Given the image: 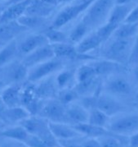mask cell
I'll use <instances>...</instances> for the list:
<instances>
[{"instance_id": "obj_1", "label": "cell", "mask_w": 138, "mask_h": 147, "mask_svg": "<svg viewBox=\"0 0 138 147\" xmlns=\"http://www.w3.org/2000/svg\"><path fill=\"white\" fill-rule=\"evenodd\" d=\"M83 105L87 109L97 108L110 118L122 113L126 109L125 106L119 100L115 99V96L105 92L104 94L99 93L97 94L86 96V98L83 100Z\"/></svg>"}, {"instance_id": "obj_2", "label": "cell", "mask_w": 138, "mask_h": 147, "mask_svg": "<svg viewBox=\"0 0 138 147\" xmlns=\"http://www.w3.org/2000/svg\"><path fill=\"white\" fill-rule=\"evenodd\" d=\"M115 4V0H95L87 9L82 21L91 30H96L107 22Z\"/></svg>"}, {"instance_id": "obj_3", "label": "cell", "mask_w": 138, "mask_h": 147, "mask_svg": "<svg viewBox=\"0 0 138 147\" xmlns=\"http://www.w3.org/2000/svg\"><path fill=\"white\" fill-rule=\"evenodd\" d=\"M133 40L110 38L107 45L104 48L101 57L123 65H127L132 53Z\"/></svg>"}, {"instance_id": "obj_4", "label": "cell", "mask_w": 138, "mask_h": 147, "mask_svg": "<svg viewBox=\"0 0 138 147\" xmlns=\"http://www.w3.org/2000/svg\"><path fill=\"white\" fill-rule=\"evenodd\" d=\"M48 123L49 121L40 116L30 115L21 121L20 124L29 134L39 137L49 147L59 146L57 140L54 137L50 131Z\"/></svg>"}, {"instance_id": "obj_5", "label": "cell", "mask_w": 138, "mask_h": 147, "mask_svg": "<svg viewBox=\"0 0 138 147\" xmlns=\"http://www.w3.org/2000/svg\"><path fill=\"white\" fill-rule=\"evenodd\" d=\"M108 129L119 136H131L138 131V113H119L109 120Z\"/></svg>"}, {"instance_id": "obj_6", "label": "cell", "mask_w": 138, "mask_h": 147, "mask_svg": "<svg viewBox=\"0 0 138 147\" xmlns=\"http://www.w3.org/2000/svg\"><path fill=\"white\" fill-rule=\"evenodd\" d=\"M94 1L95 0H79L71 5L65 7L55 18L52 27L60 29L65 25H67L78 18L82 12L86 11Z\"/></svg>"}, {"instance_id": "obj_7", "label": "cell", "mask_w": 138, "mask_h": 147, "mask_svg": "<svg viewBox=\"0 0 138 147\" xmlns=\"http://www.w3.org/2000/svg\"><path fill=\"white\" fill-rule=\"evenodd\" d=\"M103 88L105 93L113 96H129L133 92L132 84L123 73L115 74L107 77Z\"/></svg>"}, {"instance_id": "obj_8", "label": "cell", "mask_w": 138, "mask_h": 147, "mask_svg": "<svg viewBox=\"0 0 138 147\" xmlns=\"http://www.w3.org/2000/svg\"><path fill=\"white\" fill-rule=\"evenodd\" d=\"M38 115L49 122L69 123L66 116V106L62 105L58 100L52 99L47 101L44 105L42 106Z\"/></svg>"}, {"instance_id": "obj_9", "label": "cell", "mask_w": 138, "mask_h": 147, "mask_svg": "<svg viewBox=\"0 0 138 147\" xmlns=\"http://www.w3.org/2000/svg\"><path fill=\"white\" fill-rule=\"evenodd\" d=\"M62 60L57 58L47 60L44 63L33 67V69L29 71L27 79L31 82H39L52 73L59 71L62 67Z\"/></svg>"}, {"instance_id": "obj_10", "label": "cell", "mask_w": 138, "mask_h": 147, "mask_svg": "<svg viewBox=\"0 0 138 147\" xmlns=\"http://www.w3.org/2000/svg\"><path fill=\"white\" fill-rule=\"evenodd\" d=\"M53 58H55V56H54L52 45L47 44L45 45H43L36 49L29 54L25 55L22 63L29 68V67H33L42 63H44Z\"/></svg>"}, {"instance_id": "obj_11", "label": "cell", "mask_w": 138, "mask_h": 147, "mask_svg": "<svg viewBox=\"0 0 138 147\" xmlns=\"http://www.w3.org/2000/svg\"><path fill=\"white\" fill-rule=\"evenodd\" d=\"M91 64L93 66L97 75L99 77H108L115 74L123 73L127 69L125 65L104 59L97 60Z\"/></svg>"}, {"instance_id": "obj_12", "label": "cell", "mask_w": 138, "mask_h": 147, "mask_svg": "<svg viewBox=\"0 0 138 147\" xmlns=\"http://www.w3.org/2000/svg\"><path fill=\"white\" fill-rule=\"evenodd\" d=\"M52 49L55 58L62 59H92L93 57L88 54H80L77 52L76 48L67 42L52 44Z\"/></svg>"}, {"instance_id": "obj_13", "label": "cell", "mask_w": 138, "mask_h": 147, "mask_svg": "<svg viewBox=\"0 0 138 147\" xmlns=\"http://www.w3.org/2000/svg\"><path fill=\"white\" fill-rule=\"evenodd\" d=\"M31 1L32 0H25L17 3L7 6L6 8L3 9L2 13L0 19V25L12 22H17L21 16L25 14L26 9L29 5V3H31Z\"/></svg>"}, {"instance_id": "obj_14", "label": "cell", "mask_w": 138, "mask_h": 147, "mask_svg": "<svg viewBox=\"0 0 138 147\" xmlns=\"http://www.w3.org/2000/svg\"><path fill=\"white\" fill-rule=\"evenodd\" d=\"M34 87L35 86H29L24 90H21V105L27 109L30 115L39 114L42 108L40 105V99L35 94Z\"/></svg>"}, {"instance_id": "obj_15", "label": "cell", "mask_w": 138, "mask_h": 147, "mask_svg": "<svg viewBox=\"0 0 138 147\" xmlns=\"http://www.w3.org/2000/svg\"><path fill=\"white\" fill-rule=\"evenodd\" d=\"M50 131L57 140H70L80 136L81 134L74 128L73 126H69L65 123H55L49 122Z\"/></svg>"}, {"instance_id": "obj_16", "label": "cell", "mask_w": 138, "mask_h": 147, "mask_svg": "<svg viewBox=\"0 0 138 147\" xmlns=\"http://www.w3.org/2000/svg\"><path fill=\"white\" fill-rule=\"evenodd\" d=\"M48 44V40L44 34H35L27 36L18 45V51L27 55L36 49Z\"/></svg>"}, {"instance_id": "obj_17", "label": "cell", "mask_w": 138, "mask_h": 147, "mask_svg": "<svg viewBox=\"0 0 138 147\" xmlns=\"http://www.w3.org/2000/svg\"><path fill=\"white\" fill-rule=\"evenodd\" d=\"M21 88L17 84L12 85L7 87L1 94V100L6 108H13L21 106Z\"/></svg>"}, {"instance_id": "obj_18", "label": "cell", "mask_w": 138, "mask_h": 147, "mask_svg": "<svg viewBox=\"0 0 138 147\" xmlns=\"http://www.w3.org/2000/svg\"><path fill=\"white\" fill-rule=\"evenodd\" d=\"M89 110L83 105L70 104L66 107V116L69 123L74 124L87 123Z\"/></svg>"}, {"instance_id": "obj_19", "label": "cell", "mask_w": 138, "mask_h": 147, "mask_svg": "<svg viewBox=\"0 0 138 147\" xmlns=\"http://www.w3.org/2000/svg\"><path fill=\"white\" fill-rule=\"evenodd\" d=\"M103 41L97 35L96 30L87 35L81 41L75 46L77 52L80 54H87L89 52L99 48L103 45Z\"/></svg>"}, {"instance_id": "obj_20", "label": "cell", "mask_w": 138, "mask_h": 147, "mask_svg": "<svg viewBox=\"0 0 138 147\" xmlns=\"http://www.w3.org/2000/svg\"><path fill=\"white\" fill-rule=\"evenodd\" d=\"M74 128L77 130L81 135L86 136L88 138H96L98 139L100 137H102L104 136L112 134L109 131L108 128L103 127H98L96 125L88 123H83L74 124Z\"/></svg>"}, {"instance_id": "obj_21", "label": "cell", "mask_w": 138, "mask_h": 147, "mask_svg": "<svg viewBox=\"0 0 138 147\" xmlns=\"http://www.w3.org/2000/svg\"><path fill=\"white\" fill-rule=\"evenodd\" d=\"M55 7L43 0H32L26 9L25 14L46 18L52 14Z\"/></svg>"}, {"instance_id": "obj_22", "label": "cell", "mask_w": 138, "mask_h": 147, "mask_svg": "<svg viewBox=\"0 0 138 147\" xmlns=\"http://www.w3.org/2000/svg\"><path fill=\"white\" fill-rule=\"evenodd\" d=\"M28 67L23 63L15 62L13 63L7 71V81L13 84H17L23 82L28 77Z\"/></svg>"}, {"instance_id": "obj_23", "label": "cell", "mask_w": 138, "mask_h": 147, "mask_svg": "<svg viewBox=\"0 0 138 147\" xmlns=\"http://www.w3.org/2000/svg\"><path fill=\"white\" fill-rule=\"evenodd\" d=\"M133 7V3L128 4H115V6L113 7L111 12L109 13L107 22L115 24L117 26L120 25L121 23L124 22Z\"/></svg>"}, {"instance_id": "obj_24", "label": "cell", "mask_w": 138, "mask_h": 147, "mask_svg": "<svg viewBox=\"0 0 138 147\" xmlns=\"http://www.w3.org/2000/svg\"><path fill=\"white\" fill-rule=\"evenodd\" d=\"M30 116L26 109L22 106H17L13 108H6L3 114V119L6 122L11 123H21L24 119Z\"/></svg>"}, {"instance_id": "obj_25", "label": "cell", "mask_w": 138, "mask_h": 147, "mask_svg": "<svg viewBox=\"0 0 138 147\" xmlns=\"http://www.w3.org/2000/svg\"><path fill=\"white\" fill-rule=\"evenodd\" d=\"M138 33V23L123 22L118 26L111 38L132 40Z\"/></svg>"}, {"instance_id": "obj_26", "label": "cell", "mask_w": 138, "mask_h": 147, "mask_svg": "<svg viewBox=\"0 0 138 147\" xmlns=\"http://www.w3.org/2000/svg\"><path fill=\"white\" fill-rule=\"evenodd\" d=\"M0 136L25 144L30 134L20 124V126L12 127L2 131L0 132Z\"/></svg>"}, {"instance_id": "obj_27", "label": "cell", "mask_w": 138, "mask_h": 147, "mask_svg": "<svg viewBox=\"0 0 138 147\" xmlns=\"http://www.w3.org/2000/svg\"><path fill=\"white\" fill-rule=\"evenodd\" d=\"M57 83L54 82L52 79H47L38 86H35V92L39 99H51L55 97L57 94L56 89Z\"/></svg>"}, {"instance_id": "obj_28", "label": "cell", "mask_w": 138, "mask_h": 147, "mask_svg": "<svg viewBox=\"0 0 138 147\" xmlns=\"http://www.w3.org/2000/svg\"><path fill=\"white\" fill-rule=\"evenodd\" d=\"M27 30L25 27L21 26L17 22H12L0 25V44L3 40H11L14 35Z\"/></svg>"}, {"instance_id": "obj_29", "label": "cell", "mask_w": 138, "mask_h": 147, "mask_svg": "<svg viewBox=\"0 0 138 147\" xmlns=\"http://www.w3.org/2000/svg\"><path fill=\"white\" fill-rule=\"evenodd\" d=\"M18 52L17 41L12 40L5 46L0 49V67L9 63L14 59Z\"/></svg>"}, {"instance_id": "obj_30", "label": "cell", "mask_w": 138, "mask_h": 147, "mask_svg": "<svg viewBox=\"0 0 138 147\" xmlns=\"http://www.w3.org/2000/svg\"><path fill=\"white\" fill-rule=\"evenodd\" d=\"M110 120V117L101 111L97 108H92L89 109V115L87 123L98 127H106Z\"/></svg>"}, {"instance_id": "obj_31", "label": "cell", "mask_w": 138, "mask_h": 147, "mask_svg": "<svg viewBox=\"0 0 138 147\" xmlns=\"http://www.w3.org/2000/svg\"><path fill=\"white\" fill-rule=\"evenodd\" d=\"M98 77L92 64L82 65L76 72L77 84L88 82Z\"/></svg>"}, {"instance_id": "obj_32", "label": "cell", "mask_w": 138, "mask_h": 147, "mask_svg": "<svg viewBox=\"0 0 138 147\" xmlns=\"http://www.w3.org/2000/svg\"><path fill=\"white\" fill-rule=\"evenodd\" d=\"M46 18L36 17V16H30L27 14H24L21 18L18 19L17 23L20 24L26 29L28 28H37L43 26L45 23Z\"/></svg>"}, {"instance_id": "obj_33", "label": "cell", "mask_w": 138, "mask_h": 147, "mask_svg": "<svg viewBox=\"0 0 138 147\" xmlns=\"http://www.w3.org/2000/svg\"><path fill=\"white\" fill-rule=\"evenodd\" d=\"M91 29L84 23L83 21H81L79 24H77L74 27V29L71 30L69 35V40L73 43H79L87 35H88V32Z\"/></svg>"}, {"instance_id": "obj_34", "label": "cell", "mask_w": 138, "mask_h": 147, "mask_svg": "<svg viewBox=\"0 0 138 147\" xmlns=\"http://www.w3.org/2000/svg\"><path fill=\"white\" fill-rule=\"evenodd\" d=\"M79 96L80 95L75 88H65L62 89L61 91L58 94V100L65 106H68L70 104H73L77 100H79Z\"/></svg>"}, {"instance_id": "obj_35", "label": "cell", "mask_w": 138, "mask_h": 147, "mask_svg": "<svg viewBox=\"0 0 138 147\" xmlns=\"http://www.w3.org/2000/svg\"><path fill=\"white\" fill-rule=\"evenodd\" d=\"M44 35L46 36L48 42H52V44H58V43H65L67 42L69 36H67L65 33L60 30V29L50 27L47 29Z\"/></svg>"}, {"instance_id": "obj_36", "label": "cell", "mask_w": 138, "mask_h": 147, "mask_svg": "<svg viewBox=\"0 0 138 147\" xmlns=\"http://www.w3.org/2000/svg\"><path fill=\"white\" fill-rule=\"evenodd\" d=\"M117 27H118L117 25L106 22L105 23H104L101 26H99L95 30L105 44L112 37V35H113Z\"/></svg>"}, {"instance_id": "obj_37", "label": "cell", "mask_w": 138, "mask_h": 147, "mask_svg": "<svg viewBox=\"0 0 138 147\" xmlns=\"http://www.w3.org/2000/svg\"><path fill=\"white\" fill-rule=\"evenodd\" d=\"M75 77V74L72 71L65 70L61 71L56 79V83L58 88L65 89L72 82V79Z\"/></svg>"}, {"instance_id": "obj_38", "label": "cell", "mask_w": 138, "mask_h": 147, "mask_svg": "<svg viewBox=\"0 0 138 147\" xmlns=\"http://www.w3.org/2000/svg\"><path fill=\"white\" fill-rule=\"evenodd\" d=\"M117 134L112 133L109 135L104 136L102 137L98 138L102 147H123L121 141L116 137Z\"/></svg>"}, {"instance_id": "obj_39", "label": "cell", "mask_w": 138, "mask_h": 147, "mask_svg": "<svg viewBox=\"0 0 138 147\" xmlns=\"http://www.w3.org/2000/svg\"><path fill=\"white\" fill-rule=\"evenodd\" d=\"M137 63H138V33L137 35L135 36L134 40H133L132 53H131V55H130L127 65L134 66Z\"/></svg>"}, {"instance_id": "obj_40", "label": "cell", "mask_w": 138, "mask_h": 147, "mask_svg": "<svg viewBox=\"0 0 138 147\" xmlns=\"http://www.w3.org/2000/svg\"><path fill=\"white\" fill-rule=\"evenodd\" d=\"M124 22L127 23H138V4L134 6L127 17Z\"/></svg>"}, {"instance_id": "obj_41", "label": "cell", "mask_w": 138, "mask_h": 147, "mask_svg": "<svg viewBox=\"0 0 138 147\" xmlns=\"http://www.w3.org/2000/svg\"><path fill=\"white\" fill-rule=\"evenodd\" d=\"M83 147H102L100 141L96 138H90L83 144Z\"/></svg>"}, {"instance_id": "obj_42", "label": "cell", "mask_w": 138, "mask_h": 147, "mask_svg": "<svg viewBox=\"0 0 138 147\" xmlns=\"http://www.w3.org/2000/svg\"><path fill=\"white\" fill-rule=\"evenodd\" d=\"M128 147H138V131L130 136L128 140Z\"/></svg>"}, {"instance_id": "obj_43", "label": "cell", "mask_w": 138, "mask_h": 147, "mask_svg": "<svg viewBox=\"0 0 138 147\" xmlns=\"http://www.w3.org/2000/svg\"><path fill=\"white\" fill-rule=\"evenodd\" d=\"M43 1L52 4L53 6L57 7L59 4H61V3H68V2L73 1V0H43Z\"/></svg>"}, {"instance_id": "obj_44", "label": "cell", "mask_w": 138, "mask_h": 147, "mask_svg": "<svg viewBox=\"0 0 138 147\" xmlns=\"http://www.w3.org/2000/svg\"><path fill=\"white\" fill-rule=\"evenodd\" d=\"M132 76L133 79L136 82L138 83V63L133 66V71H132Z\"/></svg>"}, {"instance_id": "obj_45", "label": "cell", "mask_w": 138, "mask_h": 147, "mask_svg": "<svg viewBox=\"0 0 138 147\" xmlns=\"http://www.w3.org/2000/svg\"><path fill=\"white\" fill-rule=\"evenodd\" d=\"M133 2H135V0H115V4H128Z\"/></svg>"}, {"instance_id": "obj_46", "label": "cell", "mask_w": 138, "mask_h": 147, "mask_svg": "<svg viewBox=\"0 0 138 147\" xmlns=\"http://www.w3.org/2000/svg\"><path fill=\"white\" fill-rule=\"evenodd\" d=\"M5 109H6V106L3 105V101L1 100V98H0V119L1 120L3 119V114Z\"/></svg>"}, {"instance_id": "obj_47", "label": "cell", "mask_w": 138, "mask_h": 147, "mask_svg": "<svg viewBox=\"0 0 138 147\" xmlns=\"http://www.w3.org/2000/svg\"><path fill=\"white\" fill-rule=\"evenodd\" d=\"M22 1H25V0H8L6 3V6L12 5V4H14V3H17L22 2Z\"/></svg>"}, {"instance_id": "obj_48", "label": "cell", "mask_w": 138, "mask_h": 147, "mask_svg": "<svg viewBox=\"0 0 138 147\" xmlns=\"http://www.w3.org/2000/svg\"><path fill=\"white\" fill-rule=\"evenodd\" d=\"M134 103L137 105V106L138 107V91L135 94V95H134Z\"/></svg>"}, {"instance_id": "obj_49", "label": "cell", "mask_w": 138, "mask_h": 147, "mask_svg": "<svg viewBox=\"0 0 138 147\" xmlns=\"http://www.w3.org/2000/svg\"><path fill=\"white\" fill-rule=\"evenodd\" d=\"M4 86H5V83L3 82V81H0V90H2V89L3 88Z\"/></svg>"}, {"instance_id": "obj_50", "label": "cell", "mask_w": 138, "mask_h": 147, "mask_svg": "<svg viewBox=\"0 0 138 147\" xmlns=\"http://www.w3.org/2000/svg\"><path fill=\"white\" fill-rule=\"evenodd\" d=\"M3 7H0V19H1V16H2V13H3Z\"/></svg>"}, {"instance_id": "obj_51", "label": "cell", "mask_w": 138, "mask_h": 147, "mask_svg": "<svg viewBox=\"0 0 138 147\" xmlns=\"http://www.w3.org/2000/svg\"><path fill=\"white\" fill-rule=\"evenodd\" d=\"M1 45H2V44H0V49H1Z\"/></svg>"}, {"instance_id": "obj_52", "label": "cell", "mask_w": 138, "mask_h": 147, "mask_svg": "<svg viewBox=\"0 0 138 147\" xmlns=\"http://www.w3.org/2000/svg\"><path fill=\"white\" fill-rule=\"evenodd\" d=\"M135 1H138V0H135Z\"/></svg>"}, {"instance_id": "obj_53", "label": "cell", "mask_w": 138, "mask_h": 147, "mask_svg": "<svg viewBox=\"0 0 138 147\" xmlns=\"http://www.w3.org/2000/svg\"><path fill=\"white\" fill-rule=\"evenodd\" d=\"M0 1H3V0H0Z\"/></svg>"}, {"instance_id": "obj_54", "label": "cell", "mask_w": 138, "mask_h": 147, "mask_svg": "<svg viewBox=\"0 0 138 147\" xmlns=\"http://www.w3.org/2000/svg\"><path fill=\"white\" fill-rule=\"evenodd\" d=\"M57 147H60V146H57Z\"/></svg>"}]
</instances>
